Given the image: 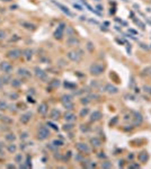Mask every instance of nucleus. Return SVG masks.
Returning a JSON list of instances; mask_svg holds the SVG:
<instances>
[{"label":"nucleus","instance_id":"f257e3e1","mask_svg":"<svg viewBox=\"0 0 151 169\" xmlns=\"http://www.w3.org/2000/svg\"><path fill=\"white\" fill-rule=\"evenodd\" d=\"M105 71V67L101 64V63H92V66L89 67V72L90 75L94 77H99L104 73Z\"/></svg>","mask_w":151,"mask_h":169},{"label":"nucleus","instance_id":"f03ea898","mask_svg":"<svg viewBox=\"0 0 151 169\" xmlns=\"http://www.w3.org/2000/svg\"><path fill=\"white\" fill-rule=\"evenodd\" d=\"M67 57L70 61L78 63V62H80L81 59H82V51H80V50L69 51L67 53Z\"/></svg>","mask_w":151,"mask_h":169},{"label":"nucleus","instance_id":"7ed1b4c3","mask_svg":"<svg viewBox=\"0 0 151 169\" xmlns=\"http://www.w3.org/2000/svg\"><path fill=\"white\" fill-rule=\"evenodd\" d=\"M34 73H35V76L37 77L40 80H42L44 82H46L48 80H49V76H48V73L41 69L40 67H35L34 68Z\"/></svg>","mask_w":151,"mask_h":169},{"label":"nucleus","instance_id":"20e7f679","mask_svg":"<svg viewBox=\"0 0 151 169\" xmlns=\"http://www.w3.org/2000/svg\"><path fill=\"white\" fill-rule=\"evenodd\" d=\"M50 136V130L46 126H41L37 132V139L38 140H46Z\"/></svg>","mask_w":151,"mask_h":169},{"label":"nucleus","instance_id":"39448f33","mask_svg":"<svg viewBox=\"0 0 151 169\" xmlns=\"http://www.w3.org/2000/svg\"><path fill=\"white\" fill-rule=\"evenodd\" d=\"M64 29H66V25H64L63 23H61V24L58 26L57 31H55L54 34H53L54 38H55V40H61V38L63 37V35H64Z\"/></svg>","mask_w":151,"mask_h":169},{"label":"nucleus","instance_id":"423d86ee","mask_svg":"<svg viewBox=\"0 0 151 169\" xmlns=\"http://www.w3.org/2000/svg\"><path fill=\"white\" fill-rule=\"evenodd\" d=\"M7 57L10 60H16L22 57V51L19 49H11L7 52Z\"/></svg>","mask_w":151,"mask_h":169},{"label":"nucleus","instance_id":"0eeeda50","mask_svg":"<svg viewBox=\"0 0 151 169\" xmlns=\"http://www.w3.org/2000/svg\"><path fill=\"white\" fill-rule=\"evenodd\" d=\"M104 91L107 93L108 95H116L118 93V88L115 85L107 84L105 85V87H104Z\"/></svg>","mask_w":151,"mask_h":169},{"label":"nucleus","instance_id":"6e6552de","mask_svg":"<svg viewBox=\"0 0 151 169\" xmlns=\"http://www.w3.org/2000/svg\"><path fill=\"white\" fill-rule=\"evenodd\" d=\"M76 148H77L78 151L81 152V153H88V152L90 151V147H89L87 143H85V142H79V143H77L76 144Z\"/></svg>","mask_w":151,"mask_h":169},{"label":"nucleus","instance_id":"1a4fd4ad","mask_svg":"<svg viewBox=\"0 0 151 169\" xmlns=\"http://www.w3.org/2000/svg\"><path fill=\"white\" fill-rule=\"evenodd\" d=\"M66 44H67V46H69V47H76V46H78L80 44V41L76 36H70L67 40Z\"/></svg>","mask_w":151,"mask_h":169},{"label":"nucleus","instance_id":"9d476101","mask_svg":"<svg viewBox=\"0 0 151 169\" xmlns=\"http://www.w3.org/2000/svg\"><path fill=\"white\" fill-rule=\"evenodd\" d=\"M0 70L5 73L9 75L11 71H13V66L9 63V62H1L0 63Z\"/></svg>","mask_w":151,"mask_h":169},{"label":"nucleus","instance_id":"9b49d317","mask_svg":"<svg viewBox=\"0 0 151 169\" xmlns=\"http://www.w3.org/2000/svg\"><path fill=\"white\" fill-rule=\"evenodd\" d=\"M138 159L141 163H145L147 161L149 160V153L147 151H141L138 154Z\"/></svg>","mask_w":151,"mask_h":169},{"label":"nucleus","instance_id":"f8f14e48","mask_svg":"<svg viewBox=\"0 0 151 169\" xmlns=\"http://www.w3.org/2000/svg\"><path fill=\"white\" fill-rule=\"evenodd\" d=\"M32 116H33L32 112H26L24 114H22V116H20V122L24 123V124H27V123L31 121Z\"/></svg>","mask_w":151,"mask_h":169},{"label":"nucleus","instance_id":"ddd939ff","mask_svg":"<svg viewBox=\"0 0 151 169\" xmlns=\"http://www.w3.org/2000/svg\"><path fill=\"white\" fill-rule=\"evenodd\" d=\"M143 122V117L141 114H139V113H135L134 116H133V125L134 126H139V125H141Z\"/></svg>","mask_w":151,"mask_h":169},{"label":"nucleus","instance_id":"4468645a","mask_svg":"<svg viewBox=\"0 0 151 169\" xmlns=\"http://www.w3.org/2000/svg\"><path fill=\"white\" fill-rule=\"evenodd\" d=\"M17 75L22 78H28V77H31V72L25 68H19L17 70Z\"/></svg>","mask_w":151,"mask_h":169},{"label":"nucleus","instance_id":"2eb2a0df","mask_svg":"<svg viewBox=\"0 0 151 169\" xmlns=\"http://www.w3.org/2000/svg\"><path fill=\"white\" fill-rule=\"evenodd\" d=\"M101 117H103V115H101V113L99 110H94L90 114V122H97Z\"/></svg>","mask_w":151,"mask_h":169},{"label":"nucleus","instance_id":"dca6fc26","mask_svg":"<svg viewBox=\"0 0 151 169\" xmlns=\"http://www.w3.org/2000/svg\"><path fill=\"white\" fill-rule=\"evenodd\" d=\"M60 116H61V113H60L59 110H57V108H53V110H51L50 118L52 119V121H59Z\"/></svg>","mask_w":151,"mask_h":169},{"label":"nucleus","instance_id":"f3484780","mask_svg":"<svg viewBox=\"0 0 151 169\" xmlns=\"http://www.w3.org/2000/svg\"><path fill=\"white\" fill-rule=\"evenodd\" d=\"M38 113L41 114V115H45L48 112H49V106H48V104L46 103H42V104H40V106H38Z\"/></svg>","mask_w":151,"mask_h":169},{"label":"nucleus","instance_id":"a211bd4d","mask_svg":"<svg viewBox=\"0 0 151 169\" xmlns=\"http://www.w3.org/2000/svg\"><path fill=\"white\" fill-rule=\"evenodd\" d=\"M76 115L72 113V112H67L66 114H64V121L66 122H70V123H73L76 121Z\"/></svg>","mask_w":151,"mask_h":169},{"label":"nucleus","instance_id":"6ab92c4d","mask_svg":"<svg viewBox=\"0 0 151 169\" xmlns=\"http://www.w3.org/2000/svg\"><path fill=\"white\" fill-rule=\"evenodd\" d=\"M53 2H54V3H55V5H57V6H58V7H59V8L61 9L63 13H64V14H67L68 16H72V13H71V11H70V10H69L66 6L61 5V3H59V2H55V1H53Z\"/></svg>","mask_w":151,"mask_h":169},{"label":"nucleus","instance_id":"aec40b11","mask_svg":"<svg viewBox=\"0 0 151 169\" xmlns=\"http://www.w3.org/2000/svg\"><path fill=\"white\" fill-rule=\"evenodd\" d=\"M33 50H31V49H26V50H24V52H23V54H24V57H25V59L27 60V61H31L32 60V58H33Z\"/></svg>","mask_w":151,"mask_h":169},{"label":"nucleus","instance_id":"412c9836","mask_svg":"<svg viewBox=\"0 0 151 169\" xmlns=\"http://www.w3.org/2000/svg\"><path fill=\"white\" fill-rule=\"evenodd\" d=\"M90 144H92L94 148H98V147H101V139H98V138H92L90 139Z\"/></svg>","mask_w":151,"mask_h":169},{"label":"nucleus","instance_id":"4be33fe9","mask_svg":"<svg viewBox=\"0 0 151 169\" xmlns=\"http://www.w3.org/2000/svg\"><path fill=\"white\" fill-rule=\"evenodd\" d=\"M10 81H11L10 85H11L14 88H18V87L22 86V80H19V79H11Z\"/></svg>","mask_w":151,"mask_h":169},{"label":"nucleus","instance_id":"5701e85b","mask_svg":"<svg viewBox=\"0 0 151 169\" xmlns=\"http://www.w3.org/2000/svg\"><path fill=\"white\" fill-rule=\"evenodd\" d=\"M69 101H72V96L71 95H63L61 97V103L64 104V103H69Z\"/></svg>","mask_w":151,"mask_h":169},{"label":"nucleus","instance_id":"b1692460","mask_svg":"<svg viewBox=\"0 0 151 169\" xmlns=\"http://www.w3.org/2000/svg\"><path fill=\"white\" fill-rule=\"evenodd\" d=\"M5 139H6L7 141H9V142H14V141L16 140V135L14 134V133H8V134H6Z\"/></svg>","mask_w":151,"mask_h":169},{"label":"nucleus","instance_id":"393cba45","mask_svg":"<svg viewBox=\"0 0 151 169\" xmlns=\"http://www.w3.org/2000/svg\"><path fill=\"white\" fill-rule=\"evenodd\" d=\"M7 150H8L9 153H15L17 150V147L16 144H14L11 142V144H8V147H7Z\"/></svg>","mask_w":151,"mask_h":169},{"label":"nucleus","instance_id":"a878e982","mask_svg":"<svg viewBox=\"0 0 151 169\" xmlns=\"http://www.w3.org/2000/svg\"><path fill=\"white\" fill-rule=\"evenodd\" d=\"M63 105V107L68 110H73V107H75V105H73V101H69V103H64V104H62Z\"/></svg>","mask_w":151,"mask_h":169},{"label":"nucleus","instance_id":"bb28decb","mask_svg":"<svg viewBox=\"0 0 151 169\" xmlns=\"http://www.w3.org/2000/svg\"><path fill=\"white\" fill-rule=\"evenodd\" d=\"M88 114H89V108H88V107H84L82 110H80V113H79L80 117H86Z\"/></svg>","mask_w":151,"mask_h":169},{"label":"nucleus","instance_id":"cd10ccee","mask_svg":"<svg viewBox=\"0 0 151 169\" xmlns=\"http://www.w3.org/2000/svg\"><path fill=\"white\" fill-rule=\"evenodd\" d=\"M15 162H17V163H22V162H24V156H23L22 153L16 154V157H15Z\"/></svg>","mask_w":151,"mask_h":169},{"label":"nucleus","instance_id":"c85d7f7f","mask_svg":"<svg viewBox=\"0 0 151 169\" xmlns=\"http://www.w3.org/2000/svg\"><path fill=\"white\" fill-rule=\"evenodd\" d=\"M112 167H113V165H112V162H109V161H104V162H101V168L108 169V168H112Z\"/></svg>","mask_w":151,"mask_h":169},{"label":"nucleus","instance_id":"c756f323","mask_svg":"<svg viewBox=\"0 0 151 169\" xmlns=\"http://www.w3.org/2000/svg\"><path fill=\"white\" fill-rule=\"evenodd\" d=\"M72 128H73V124L70 123V122H67V124L63 125V130H64V131H70V130H72Z\"/></svg>","mask_w":151,"mask_h":169},{"label":"nucleus","instance_id":"7c9ffc66","mask_svg":"<svg viewBox=\"0 0 151 169\" xmlns=\"http://www.w3.org/2000/svg\"><path fill=\"white\" fill-rule=\"evenodd\" d=\"M8 108V104L5 101H0V110H5Z\"/></svg>","mask_w":151,"mask_h":169},{"label":"nucleus","instance_id":"2f4dec72","mask_svg":"<svg viewBox=\"0 0 151 169\" xmlns=\"http://www.w3.org/2000/svg\"><path fill=\"white\" fill-rule=\"evenodd\" d=\"M142 72H143V75H145V76H150L151 77V66L144 68Z\"/></svg>","mask_w":151,"mask_h":169},{"label":"nucleus","instance_id":"473e14b6","mask_svg":"<svg viewBox=\"0 0 151 169\" xmlns=\"http://www.w3.org/2000/svg\"><path fill=\"white\" fill-rule=\"evenodd\" d=\"M52 145L55 147V148H58V147H62V145H63V142H62L61 140H54V141L52 142Z\"/></svg>","mask_w":151,"mask_h":169},{"label":"nucleus","instance_id":"72a5a7b5","mask_svg":"<svg viewBox=\"0 0 151 169\" xmlns=\"http://www.w3.org/2000/svg\"><path fill=\"white\" fill-rule=\"evenodd\" d=\"M80 103H81L82 105H87V104L90 103V99H89V97H82V98L80 99Z\"/></svg>","mask_w":151,"mask_h":169},{"label":"nucleus","instance_id":"f704fd0d","mask_svg":"<svg viewBox=\"0 0 151 169\" xmlns=\"http://www.w3.org/2000/svg\"><path fill=\"white\" fill-rule=\"evenodd\" d=\"M143 90L145 91V93H149V94H151V86H143Z\"/></svg>","mask_w":151,"mask_h":169},{"label":"nucleus","instance_id":"c9c22d12","mask_svg":"<svg viewBox=\"0 0 151 169\" xmlns=\"http://www.w3.org/2000/svg\"><path fill=\"white\" fill-rule=\"evenodd\" d=\"M80 130H81V132H89V127H87V125H81L80 126Z\"/></svg>","mask_w":151,"mask_h":169},{"label":"nucleus","instance_id":"e433bc0d","mask_svg":"<svg viewBox=\"0 0 151 169\" xmlns=\"http://www.w3.org/2000/svg\"><path fill=\"white\" fill-rule=\"evenodd\" d=\"M3 38H6V32L2 31V29H0V41L3 40Z\"/></svg>","mask_w":151,"mask_h":169},{"label":"nucleus","instance_id":"4c0bfd02","mask_svg":"<svg viewBox=\"0 0 151 169\" xmlns=\"http://www.w3.org/2000/svg\"><path fill=\"white\" fill-rule=\"evenodd\" d=\"M23 25L26 26V28H28V29H31V28H32V29H35V26H34L33 24H27V23H24Z\"/></svg>","mask_w":151,"mask_h":169},{"label":"nucleus","instance_id":"58836bf2","mask_svg":"<svg viewBox=\"0 0 151 169\" xmlns=\"http://www.w3.org/2000/svg\"><path fill=\"white\" fill-rule=\"evenodd\" d=\"M27 138H28V133H26V132H23V133L20 134V139H22V140H25Z\"/></svg>","mask_w":151,"mask_h":169},{"label":"nucleus","instance_id":"ea45409f","mask_svg":"<svg viewBox=\"0 0 151 169\" xmlns=\"http://www.w3.org/2000/svg\"><path fill=\"white\" fill-rule=\"evenodd\" d=\"M130 168H140V165L139 163H131Z\"/></svg>","mask_w":151,"mask_h":169},{"label":"nucleus","instance_id":"a19ab883","mask_svg":"<svg viewBox=\"0 0 151 169\" xmlns=\"http://www.w3.org/2000/svg\"><path fill=\"white\" fill-rule=\"evenodd\" d=\"M53 81H54V82H52V85H53L54 87H59V86H60V81H59V80H53Z\"/></svg>","mask_w":151,"mask_h":169},{"label":"nucleus","instance_id":"79ce46f5","mask_svg":"<svg viewBox=\"0 0 151 169\" xmlns=\"http://www.w3.org/2000/svg\"><path fill=\"white\" fill-rule=\"evenodd\" d=\"M48 124H49V125H50V126H52V127H53V128H54V130H58V127L55 126V125H54V124H52V123H51V122H49V123H48Z\"/></svg>","mask_w":151,"mask_h":169},{"label":"nucleus","instance_id":"37998d69","mask_svg":"<svg viewBox=\"0 0 151 169\" xmlns=\"http://www.w3.org/2000/svg\"><path fill=\"white\" fill-rule=\"evenodd\" d=\"M10 97H11V98H17V97H18V95H17V94H11V95H10Z\"/></svg>","mask_w":151,"mask_h":169},{"label":"nucleus","instance_id":"c03bdc74","mask_svg":"<svg viewBox=\"0 0 151 169\" xmlns=\"http://www.w3.org/2000/svg\"><path fill=\"white\" fill-rule=\"evenodd\" d=\"M2 151H3V145H2V143H0V154L2 153Z\"/></svg>","mask_w":151,"mask_h":169},{"label":"nucleus","instance_id":"a18cd8bd","mask_svg":"<svg viewBox=\"0 0 151 169\" xmlns=\"http://www.w3.org/2000/svg\"><path fill=\"white\" fill-rule=\"evenodd\" d=\"M120 163H118V167H123V160H121V161H118Z\"/></svg>","mask_w":151,"mask_h":169},{"label":"nucleus","instance_id":"49530a36","mask_svg":"<svg viewBox=\"0 0 151 169\" xmlns=\"http://www.w3.org/2000/svg\"><path fill=\"white\" fill-rule=\"evenodd\" d=\"M98 157H99V158H106L105 154H98Z\"/></svg>","mask_w":151,"mask_h":169},{"label":"nucleus","instance_id":"de8ad7c7","mask_svg":"<svg viewBox=\"0 0 151 169\" xmlns=\"http://www.w3.org/2000/svg\"><path fill=\"white\" fill-rule=\"evenodd\" d=\"M2 85H3V82H2V80H1V78H0V89L2 88Z\"/></svg>","mask_w":151,"mask_h":169},{"label":"nucleus","instance_id":"09e8293b","mask_svg":"<svg viewBox=\"0 0 151 169\" xmlns=\"http://www.w3.org/2000/svg\"><path fill=\"white\" fill-rule=\"evenodd\" d=\"M96 8L98 9V10H103V7H101V6H97V7H96Z\"/></svg>","mask_w":151,"mask_h":169},{"label":"nucleus","instance_id":"8fccbe9b","mask_svg":"<svg viewBox=\"0 0 151 169\" xmlns=\"http://www.w3.org/2000/svg\"><path fill=\"white\" fill-rule=\"evenodd\" d=\"M133 157H134L133 154H130V156H129V159H133Z\"/></svg>","mask_w":151,"mask_h":169},{"label":"nucleus","instance_id":"3c124183","mask_svg":"<svg viewBox=\"0 0 151 169\" xmlns=\"http://www.w3.org/2000/svg\"><path fill=\"white\" fill-rule=\"evenodd\" d=\"M28 101H32V103H34L33 98H31V97H28Z\"/></svg>","mask_w":151,"mask_h":169},{"label":"nucleus","instance_id":"603ef678","mask_svg":"<svg viewBox=\"0 0 151 169\" xmlns=\"http://www.w3.org/2000/svg\"><path fill=\"white\" fill-rule=\"evenodd\" d=\"M1 1H5V2H9V1H13V0H1Z\"/></svg>","mask_w":151,"mask_h":169},{"label":"nucleus","instance_id":"864d4df0","mask_svg":"<svg viewBox=\"0 0 151 169\" xmlns=\"http://www.w3.org/2000/svg\"><path fill=\"white\" fill-rule=\"evenodd\" d=\"M95 1H98V2H99V1H101V0H95Z\"/></svg>","mask_w":151,"mask_h":169},{"label":"nucleus","instance_id":"5fc2aeb1","mask_svg":"<svg viewBox=\"0 0 151 169\" xmlns=\"http://www.w3.org/2000/svg\"><path fill=\"white\" fill-rule=\"evenodd\" d=\"M0 117H1V115H0Z\"/></svg>","mask_w":151,"mask_h":169}]
</instances>
